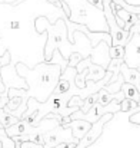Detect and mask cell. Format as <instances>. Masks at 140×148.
I'll list each match as a JSON object with an SVG mask.
<instances>
[{
	"instance_id": "cell-4",
	"label": "cell",
	"mask_w": 140,
	"mask_h": 148,
	"mask_svg": "<svg viewBox=\"0 0 140 148\" xmlns=\"http://www.w3.org/2000/svg\"><path fill=\"white\" fill-rule=\"evenodd\" d=\"M64 143H79L73 138L72 131L69 128H63L62 125H59L57 128L43 134V148H56Z\"/></svg>"
},
{
	"instance_id": "cell-15",
	"label": "cell",
	"mask_w": 140,
	"mask_h": 148,
	"mask_svg": "<svg viewBox=\"0 0 140 148\" xmlns=\"http://www.w3.org/2000/svg\"><path fill=\"white\" fill-rule=\"evenodd\" d=\"M19 148H43V145L30 143V141H24V143H19Z\"/></svg>"
},
{
	"instance_id": "cell-2",
	"label": "cell",
	"mask_w": 140,
	"mask_h": 148,
	"mask_svg": "<svg viewBox=\"0 0 140 148\" xmlns=\"http://www.w3.org/2000/svg\"><path fill=\"white\" fill-rule=\"evenodd\" d=\"M101 4H103V14H104L107 27H109V35H110V39H112V48H114V46H123L124 48V45L129 40V32L123 30L116 23L114 13H113V9H112V1L103 0Z\"/></svg>"
},
{
	"instance_id": "cell-6",
	"label": "cell",
	"mask_w": 140,
	"mask_h": 148,
	"mask_svg": "<svg viewBox=\"0 0 140 148\" xmlns=\"http://www.w3.org/2000/svg\"><path fill=\"white\" fill-rule=\"evenodd\" d=\"M113 118V115L112 114H106V115H103L99 121H96L94 124H92V127H90V130L87 131V134L77 143V145L74 148H89L92 147L94 143L99 140V137L103 134V130H104V125L110 121Z\"/></svg>"
},
{
	"instance_id": "cell-17",
	"label": "cell",
	"mask_w": 140,
	"mask_h": 148,
	"mask_svg": "<svg viewBox=\"0 0 140 148\" xmlns=\"http://www.w3.org/2000/svg\"><path fill=\"white\" fill-rule=\"evenodd\" d=\"M137 72H139V73H140V66H139V68H137Z\"/></svg>"
},
{
	"instance_id": "cell-10",
	"label": "cell",
	"mask_w": 140,
	"mask_h": 148,
	"mask_svg": "<svg viewBox=\"0 0 140 148\" xmlns=\"http://www.w3.org/2000/svg\"><path fill=\"white\" fill-rule=\"evenodd\" d=\"M122 94L124 99H129V101H133V102H139L140 99V91H137L133 85H127V84H123L122 85Z\"/></svg>"
},
{
	"instance_id": "cell-11",
	"label": "cell",
	"mask_w": 140,
	"mask_h": 148,
	"mask_svg": "<svg viewBox=\"0 0 140 148\" xmlns=\"http://www.w3.org/2000/svg\"><path fill=\"white\" fill-rule=\"evenodd\" d=\"M19 121H22V119H17V118H14V116H10V115H7L3 109H0V125H1L3 130H7L9 127L17 124Z\"/></svg>"
},
{
	"instance_id": "cell-5",
	"label": "cell",
	"mask_w": 140,
	"mask_h": 148,
	"mask_svg": "<svg viewBox=\"0 0 140 148\" xmlns=\"http://www.w3.org/2000/svg\"><path fill=\"white\" fill-rule=\"evenodd\" d=\"M123 63L130 69H137L140 66V35H130L124 45Z\"/></svg>"
},
{
	"instance_id": "cell-8",
	"label": "cell",
	"mask_w": 140,
	"mask_h": 148,
	"mask_svg": "<svg viewBox=\"0 0 140 148\" xmlns=\"http://www.w3.org/2000/svg\"><path fill=\"white\" fill-rule=\"evenodd\" d=\"M120 76L123 78V82L127 85H133L137 91H140V73L137 69H130L124 63L120 65Z\"/></svg>"
},
{
	"instance_id": "cell-13",
	"label": "cell",
	"mask_w": 140,
	"mask_h": 148,
	"mask_svg": "<svg viewBox=\"0 0 140 148\" xmlns=\"http://www.w3.org/2000/svg\"><path fill=\"white\" fill-rule=\"evenodd\" d=\"M135 108H137V103L133 102V101L123 99V101L120 102V112H122V114H126V112H129V111H132V109H135Z\"/></svg>"
},
{
	"instance_id": "cell-14",
	"label": "cell",
	"mask_w": 140,
	"mask_h": 148,
	"mask_svg": "<svg viewBox=\"0 0 140 148\" xmlns=\"http://www.w3.org/2000/svg\"><path fill=\"white\" fill-rule=\"evenodd\" d=\"M129 33L130 35H140V19L136 17V20L132 23V26L129 29Z\"/></svg>"
},
{
	"instance_id": "cell-16",
	"label": "cell",
	"mask_w": 140,
	"mask_h": 148,
	"mask_svg": "<svg viewBox=\"0 0 140 148\" xmlns=\"http://www.w3.org/2000/svg\"><path fill=\"white\" fill-rule=\"evenodd\" d=\"M137 106H139V108H140V99H139V102H137Z\"/></svg>"
},
{
	"instance_id": "cell-9",
	"label": "cell",
	"mask_w": 140,
	"mask_h": 148,
	"mask_svg": "<svg viewBox=\"0 0 140 148\" xmlns=\"http://www.w3.org/2000/svg\"><path fill=\"white\" fill-rule=\"evenodd\" d=\"M83 63L87 66V76H86V82H87V79H89V81H92V79H93V82H99L100 79H103V78H104L106 71H104L103 68L97 66V65H93V63L90 62V59H83Z\"/></svg>"
},
{
	"instance_id": "cell-7",
	"label": "cell",
	"mask_w": 140,
	"mask_h": 148,
	"mask_svg": "<svg viewBox=\"0 0 140 148\" xmlns=\"http://www.w3.org/2000/svg\"><path fill=\"white\" fill-rule=\"evenodd\" d=\"M63 128H69L72 131V135L76 141H80L86 134L87 131L90 130L92 124L86 122V121H82V119H74V121H69L66 124H62Z\"/></svg>"
},
{
	"instance_id": "cell-3",
	"label": "cell",
	"mask_w": 140,
	"mask_h": 148,
	"mask_svg": "<svg viewBox=\"0 0 140 148\" xmlns=\"http://www.w3.org/2000/svg\"><path fill=\"white\" fill-rule=\"evenodd\" d=\"M117 112H120V102L116 101V99H113L107 106H101V105H99V103L96 102V103H93V106H92L86 114L80 112V109L76 111V112H73V114L69 116V121L82 119V121H86V122H89V124H94V122L99 121L103 115H106V114L114 115V114H117Z\"/></svg>"
},
{
	"instance_id": "cell-12",
	"label": "cell",
	"mask_w": 140,
	"mask_h": 148,
	"mask_svg": "<svg viewBox=\"0 0 140 148\" xmlns=\"http://www.w3.org/2000/svg\"><path fill=\"white\" fill-rule=\"evenodd\" d=\"M109 56H110L112 60H114V59H123V56H124V48L123 46L110 48L109 49Z\"/></svg>"
},
{
	"instance_id": "cell-1",
	"label": "cell",
	"mask_w": 140,
	"mask_h": 148,
	"mask_svg": "<svg viewBox=\"0 0 140 148\" xmlns=\"http://www.w3.org/2000/svg\"><path fill=\"white\" fill-rule=\"evenodd\" d=\"M16 73L17 76L24 78L26 85L29 86V89H14L10 88L7 91V97H20L22 103L19 106V109H16L14 112H9L7 115L14 116L17 119L23 118V114L27 109V101L29 99H34L36 102H46L47 99L51 97L53 91L56 89L60 75H62V69L59 65H53V63H47L42 62L39 65H36L33 69H27V66L24 63H16Z\"/></svg>"
}]
</instances>
